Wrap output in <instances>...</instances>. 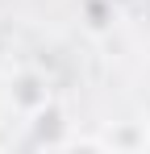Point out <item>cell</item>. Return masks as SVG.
<instances>
[{
  "label": "cell",
  "mask_w": 150,
  "mask_h": 154,
  "mask_svg": "<svg viewBox=\"0 0 150 154\" xmlns=\"http://www.w3.org/2000/svg\"><path fill=\"white\" fill-rule=\"evenodd\" d=\"M13 100L25 104V108H46L50 96H46V88H42V79L38 75H21L17 79V92H13Z\"/></svg>",
  "instance_id": "1"
}]
</instances>
